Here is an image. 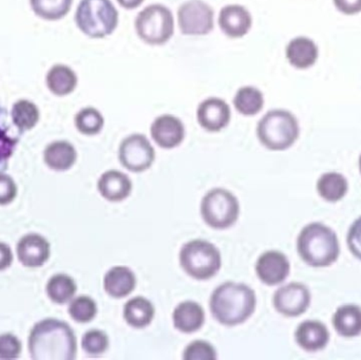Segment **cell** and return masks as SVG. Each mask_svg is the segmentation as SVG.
<instances>
[{
  "mask_svg": "<svg viewBox=\"0 0 361 360\" xmlns=\"http://www.w3.org/2000/svg\"><path fill=\"white\" fill-rule=\"evenodd\" d=\"M252 25V15L240 4H228L221 8L219 25L221 31L231 38H241L250 32Z\"/></svg>",
  "mask_w": 361,
  "mask_h": 360,
  "instance_id": "2e32d148",
  "label": "cell"
},
{
  "mask_svg": "<svg viewBox=\"0 0 361 360\" xmlns=\"http://www.w3.org/2000/svg\"><path fill=\"white\" fill-rule=\"evenodd\" d=\"M11 118L20 132L31 130L39 122L40 111L37 106L29 99L15 101L11 110Z\"/></svg>",
  "mask_w": 361,
  "mask_h": 360,
  "instance_id": "f546056e",
  "label": "cell"
},
{
  "mask_svg": "<svg viewBox=\"0 0 361 360\" xmlns=\"http://www.w3.org/2000/svg\"><path fill=\"white\" fill-rule=\"evenodd\" d=\"M73 0H30V6L36 16L44 20H61L71 10Z\"/></svg>",
  "mask_w": 361,
  "mask_h": 360,
  "instance_id": "4dcf8cb0",
  "label": "cell"
},
{
  "mask_svg": "<svg viewBox=\"0 0 361 360\" xmlns=\"http://www.w3.org/2000/svg\"><path fill=\"white\" fill-rule=\"evenodd\" d=\"M68 312L75 323H91L97 317V304L95 300L89 296H78L70 302Z\"/></svg>",
  "mask_w": 361,
  "mask_h": 360,
  "instance_id": "d6a6232c",
  "label": "cell"
},
{
  "mask_svg": "<svg viewBox=\"0 0 361 360\" xmlns=\"http://www.w3.org/2000/svg\"><path fill=\"white\" fill-rule=\"evenodd\" d=\"M109 337L102 330L92 329L82 335V348L91 357H99L109 348Z\"/></svg>",
  "mask_w": 361,
  "mask_h": 360,
  "instance_id": "836d02e7",
  "label": "cell"
},
{
  "mask_svg": "<svg viewBox=\"0 0 361 360\" xmlns=\"http://www.w3.org/2000/svg\"><path fill=\"white\" fill-rule=\"evenodd\" d=\"M297 252L312 268H328L338 260V237L332 228L320 222L307 224L297 238Z\"/></svg>",
  "mask_w": 361,
  "mask_h": 360,
  "instance_id": "3957f363",
  "label": "cell"
},
{
  "mask_svg": "<svg viewBox=\"0 0 361 360\" xmlns=\"http://www.w3.org/2000/svg\"><path fill=\"white\" fill-rule=\"evenodd\" d=\"M13 253L11 247L6 243L0 242V272L10 268L13 263Z\"/></svg>",
  "mask_w": 361,
  "mask_h": 360,
  "instance_id": "ab89813d",
  "label": "cell"
},
{
  "mask_svg": "<svg viewBox=\"0 0 361 360\" xmlns=\"http://www.w3.org/2000/svg\"><path fill=\"white\" fill-rule=\"evenodd\" d=\"M75 23L88 37H107L118 27V12L111 0H80Z\"/></svg>",
  "mask_w": 361,
  "mask_h": 360,
  "instance_id": "8992f818",
  "label": "cell"
},
{
  "mask_svg": "<svg viewBox=\"0 0 361 360\" xmlns=\"http://www.w3.org/2000/svg\"><path fill=\"white\" fill-rule=\"evenodd\" d=\"M295 340L302 350L318 352L330 342L328 327L319 321H305L297 327Z\"/></svg>",
  "mask_w": 361,
  "mask_h": 360,
  "instance_id": "ac0fdd59",
  "label": "cell"
},
{
  "mask_svg": "<svg viewBox=\"0 0 361 360\" xmlns=\"http://www.w3.org/2000/svg\"><path fill=\"white\" fill-rule=\"evenodd\" d=\"M46 292L51 302L57 304H66L73 299L78 292V285L69 275L56 274L49 279Z\"/></svg>",
  "mask_w": 361,
  "mask_h": 360,
  "instance_id": "83f0119b",
  "label": "cell"
},
{
  "mask_svg": "<svg viewBox=\"0 0 361 360\" xmlns=\"http://www.w3.org/2000/svg\"><path fill=\"white\" fill-rule=\"evenodd\" d=\"M150 135L159 147L173 149L184 141L185 126L177 116L163 114L152 122Z\"/></svg>",
  "mask_w": 361,
  "mask_h": 360,
  "instance_id": "5bb4252c",
  "label": "cell"
},
{
  "mask_svg": "<svg viewBox=\"0 0 361 360\" xmlns=\"http://www.w3.org/2000/svg\"><path fill=\"white\" fill-rule=\"evenodd\" d=\"M27 346L31 359L36 360H73L78 353L72 328L54 318L44 319L32 328Z\"/></svg>",
  "mask_w": 361,
  "mask_h": 360,
  "instance_id": "6da1fadb",
  "label": "cell"
},
{
  "mask_svg": "<svg viewBox=\"0 0 361 360\" xmlns=\"http://www.w3.org/2000/svg\"><path fill=\"white\" fill-rule=\"evenodd\" d=\"M144 1L145 0H118L120 6L126 10H135V8H139Z\"/></svg>",
  "mask_w": 361,
  "mask_h": 360,
  "instance_id": "60d3db41",
  "label": "cell"
},
{
  "mask_svg": "<svg viewBox=\"0 0 361 360\" xmlns=\"http://www.w3.org/2000/svg\"><path fill=\"white\" fill-rule=\"evenodd\" d=\"M202 219L214 230H227L239 219L240 203L237 197L225 190L216 187L206 192L201 201Z\"/></svg>",
  "mask_w": 361,
  "mask_h": 360,
  "instance_id": "52a82bcc",
  "label": "cell"
},
{
  "mask_svg": "<svg viewBox=\"0 0 361 360\" xmlns=\"http://www.w3.org/2000/svg\"><path fill=\"white\" fill-rule=\"evenodd\" d=\"M231 118V107L220 97H212L204 99L197 109V123L209 132H219L226 128Z\"/></svg>",
  "mask_w": 361,
  "mask_h": 360,
  "instance_id": "4fadbf2b",
  "label": "cell"
},
{
  "mask_svg": "<svg viewBox=\"0 0 361 360\" xmlns=\"http://www.w3.org/2000/svg\"><path fill=\"white\" fill-rule=\"evenodd\" d=\"M335 331L345 338L361 335V308L357 304H343L333 315Z\"/></svg>",
  "mask_w": 361,
  "mask_h": 360,
  "instance_id": "d4e9b609",
  "label": "cell"
},
{
  "mask_svg": "<svg viewBox=\"0 0 361 360\" xmlns=\"http://www.w3.org/2000/svg\"><path fill=\"white\" fill-rule=\"evenodd\" d=\"M347 243L352 255L361 261V217L356 219L350 226Z\"/></svg>",
  "mask_w": 361,
  "mask_h": 360,
  "instance_id": "74e56055",
  "label": "cell"
},
{
  "mask_svg": "<svg viewBox=\"0 0 361 360\" xmlns=\"http://www.w3.org/2000/svg\"><path fill=\"white\" fill-rule=\"evenodd\" d=\"M214 10L203 0H188L178 10V23L184 35L202 36L214 29Z\"/></svg>",
  "mask_w": 361,
  "mask_h": 360,
  "instance_id": "30bf717a",
  "label": "cell"
},
{
  "mask_svg": "<svg viewBox=\"0 0 361 360\" xmlns=\"http://www.w3.org/2000/svg\"><path fill=\"white\" fill-rule=\"evenodd\" d=\"M286 58L297 69H307L315 65L319 55L317 44L311 38L298 36L293 38L286 49Z\"/></svg>",
  "mask_w": 361,
  "mask_h": 360,
  "instance_id": "7402d4cb",
  "label": "cell"
},
{
  "mask_svg": "<svg viewBox=\"0 0 361 360\" xmlns=\"http://www.w3.org/2000/svg\"><path fill=\"white\" fill-rule=\"evenodd\" d=\"M16 253L17 258L23 266L27 268H39L50 258L51 245L40 235H25L18 241Z\"/></svg>",
  "mask_w": 361,
  "mask_h": 360,
  "instance_id": "9a60e30c",
  "label": "cell"
},
{
  "mask_svg": "<svg viewBox=\"0 0 361 360\" xmlns=\"http://www.w3.org/2000/svg\"><path fill=\"white\" fill-rule=\"evenodd\" d=\"M11 114L6 108L0 105V173H4L8 166V161L12 158L18 145L21 135Z\"/></svg>",
  "mask_w": 361,
  "mask_h": 360,
  "instance_id": "44dd1931",
  "label": "cell"
},
{
  "mask_svg": "<svg viewBox=\"0 0 361 360\" xmlns=\"http://www.w3.org/2000/svg\"><path fill=\"white\" fill-rule=\"evenodd\" d=\"M104 290L114 299H122L135 291L137 277L128 266H116L104 276Z\"/></svg>",
  "mask_w": 361,
  "mask_h": 360,
  "instance_id": "d6986e66",
  "label": "cell"
},
{
  "mask_svg": "<svg viewBox=\"0 0 361 360\" xmlns=\"http://www.w3.org/2000/svg\"><path fill=\"white\" fill-rule=\"evenodd\" d=\"M17 190L16 183L11 175L4 173H0V205L10 204L16 198Z\"/></svg>",
  "mask_w": 361,
  "mask_h": 360,
  "instance_id": "8d00e7d4",
  "label": "cell"
},
{
  "mask_svg": "<svg viewBox=\"0 0 361 360\" xmlns=\"http://www.w3.org/2000/svg\"><path fill=\"white\" fill-rule=\"evenodd\" d=\"M255 270L263 285L275 287L283 283L290 276V260L281 252L267 251L258 258Z\"/></svg>",
  "mask_w": 361,
  "mask_h": 360,
  "instance_id": "7c38bea8",
  "label": "cell"
},
{
  "mask_svg": "<svg viewBox=\"0 0 361 360\" xmlns=\"http://www.w3.org/2000/svg\"><path fill=\"white\" fill-rule=\"evenodd\" d=\"M23 345L20 340L11 333L0 335V359H16L20 356Z\"/></svg>",
  "mask_w": 361,
  "mask_h": 360,
  "instance_id": "d590c367",
  "label": "cell"
},
{
  "mask_svg": "<svg viewBox=\"0 0 361 360\" xmlns=\"http://www.w3.org/2000/svg\"><path fill=\"white\" fill-rule=\"evenodd\" d=\"M339 12L345 15H355L361 12V0H333Z\"/></svg>",
  "mask_w": 361,
  "mask_h": 360,
  "instance_id": "f35d334b",
  "label": "cell"
},
{
  "mask_svg": "<svg viewBox=\"0 0 361 360\" xmlns=\"http://www.w3.org/2000/svg\"><path fill=\"white\" fill-rule=\"evenodd\" d=\"M123 316L127 325L135 329H145L154 321L156 309L147 298L137 296L125 304Z\"/></svg>",
  "mask_w": 361,
  "mask_h": 360,
  "instance_id": "cb8c5ba5",
  "label": "cell"
},
{
  "mask_svg": "<svg viewBox=\"0 0 361 360\" xmlns=\"http://www.w3.org/2000/svg\"><path fill=\"white\" fill-rule=\"evenodd\" d=\"M97 190L109 202H122L133 192V182L126 173L110 169L99 177Z\"/></svg>",
  "mask_w": 361,
  "mask_h": 360,
  "instance_id": "e0dca14e",
  "label": "cell"
},
{
  "mask_svg": "<svg viewBox=\"0 0 361 360\" xmlns=\"http://www.w3.org/2000/svg\"><path fill=\"white\" fill-rule=\"evenodd\" d=\"M78 160L75 147L68 141H55L49 144L44 151V161L54 171H67Z\"/></svg>",
  "mask_w": 361,
  "mask_h": 360,
  "instance_id": "603a6c76",
  "label": "cell"
},
{
  "mask_svg": "<svg viewBox=\"0 0 361 360\" xmlns=\"http://www.w3.org/2000/svg\"><path fill=\"white\" fill-rule=\"evenodd\" d=\"M203 306L192 300L180 302L173 313V323L180 333L192 334L200 331L205 323Z\"/></svg>",
  "mask_w": 361,
  "mask_h": 360,
  "instance_id": "ffe728a7",
  "label": "cell"
},
{
  "mask_svg": "<svg viewBox=\"0 0 361 360\" xmlns=\"http://www.w3.org/2000/svg\"><path fill=\"white\" fill-rule=\"evenodd\" d=\"M179 261L183 271L199 281L214 278L222 266V257L218 247L203 239L185 243L180 251Z\"/></svg>",
  "mask_w": 361,
  "mask_h": 360,
  "instance_id": "5b68a950",
  "label": "cell"
},
{
  "mask_svg": "<svg viewBox=\"0 0 361 360\" xmlns=\"http://www.w3.org/2000/svg\"><path fill=\"white\" fill-rule=\"evenodd\" d=\"M233 106L242 116H254L263 109L264 97L257 87H241L233 97Z\"/></svg>",
  "mask_w": 361,
  "mask_h": 360,
  "instance_id": "f1b7e54d",
  "label": "cell"
},
{
  "mask_svg": "<svg viewBox=\"0 0 361 360\" xmlns=\"http://www.w3.org/2000/svg\"><path fill=\"white\" fill-rule=\"evenodd\" d=\"M300 135L296 116L284 109L269 110L259 120L257 137L260 143L273 151H283L292 147Z\"/></svg>",
  "mask_w": 361,
  "mask_h": 360,
  "instance_id": "277c9868",
  "label": "cell"
},
{
  "mask_svg": "<svg viewBox=\"0 0 361 360\" xmlns=\"http://www.w3.org/2000/svg\"><path fill=\"white\" fill-rule=\"evenodd\" d=\"M309 287L300 283H290L274 294L273 306L282 316L294 318L305 314L311 306Z\"/></svg>",
  "mask_w": 361,
  "mask_h": 360,
  "instance_id": "8fae6325",
  "label": "cell"
},
{
  "mask_svg": "<svg viewBox=\"0 0 361 360\" xmlns=\"http://www.w3.org/2000/svg\"><path fill=\"white\" fill-rule=\"evenodd\" d=\"M256 293L244 283L227 281L212 292L209 309L216 323L237 327L247 321L256 311Z\"/></svg>",
  "mask_w": 361,
  "mask_h": 360,
  "instance_id": "7a4b0ae2",
  "label": "cell"
},
{
  "mask_svg": "<svg viewBox=\"0 0 361 360\" xmlns=\"http://www.w3.org/2000/svg\"><path fill=\"white\" fill-rule=\"evenodd\" d=\"M358 166H360V173H361V154H360V160H358Z\"/></svg>",
  "mask_w": 361,
  "mask_h": 360,
  "instance_id": "b9f144b4",
  "label": "cell"
},
{
  "mask_svg": "<svg viewBox=\"0 0 361 360\" xmlns=\"http://www.w3.org/2000/svg\"><path fill=\"white\" fill-rule=\"evenodd\" d=\"M316 190L320 198L326 202L336 203L347 196L349 183L345 175L336 171H330L318 179Z\"/></svg>",
  "mask_w": 361,
  "mask_h": 360,
  "instance_id": "4316f807",
  "label": "cell"
},
{
  "mask_svg": "<svg viewBox=\"0 0 361 360\" xmlns=\"http://www.w3.org/2000/svg\"><path fill=\"white\" fill-rule=\"evenodd\" d=\"M78 78L75 71L69 66L57 63L50 68L46 75L49 91L56 97H67L78 87Z\"/></svg>",
  "mask_w": 361,
  "mask_h": 360,
  "instance_id": "484cf974",
  "label": "cell"
},
{
  "mask_svg": "<svg viewBox=\"0 0 361 360\" xmlns=\"http://www.w3.org/2000/svg\"><path fill=\"white\" fill-rule=\"evenodd\" d=\"M118 160L131 173L148 170L156 160V151L149 139L141 133H133L123 139L118 148Z\"/></svg>",
  "mask_w": 361,
  "mask_h": 360,
  "instance_id": "9c48e42d",
  "label": "cell"
},
{
  "mask_svg": "<svg viewBox=\"0 0 361 360\" xmlns=\"http://www.w3.org/2000/svg\"><path fill=\"white\" fill-rule=\"evenodd\" d=\"M74 124L78 132L91 137L99 135L103 130L105 118L97 108L86 107L76 113Z\"/></svg>",
  "mask_w": 361,
  "mask_h": 360,
  "instance_id": "1f68e13d",
  "label": "cell"
},
{
  "mask_svg": "<svg viewBox=\"0 0 361 360\" xmlns=\"http://www.w3.org/2000/svg\"><path fill=\"white\" fill-rule=\"evenodd\" d=\"M216 351L210 342L206 340H193L187 345L183 352L185 360H216Z\"/></svg>",
  "mask_w": 361,
  "mask_h": 360,
  "instance_id": "e575fe53",
  "label": "cell"
},
{
  "mask_svg": "<svg viewBox=\"0 0 361 360\" xmlns=\"http://www.w3.org/2000/svg\"><path fill=\"white\" fill-rule=\"evenodd\" d=\"M137 36L150 46L166 44L175 33L171 11L160 4H150L137 15L135 23Z\"/></svg>",
  "mask_w": 361,
  "mask_h": 360,
  "instance_id": "ba28073f",
  "label": "cell"
}]
</instances>
